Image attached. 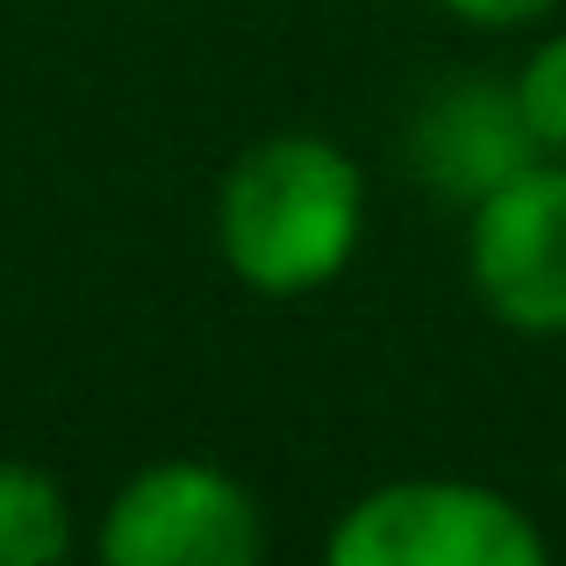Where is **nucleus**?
Wrapping results in <instances>:
<instances>
[{"label": "nucleus", "mask_w": 566, "mask_h": 566, "mask_svg": "<svg viewBox=\"0 0 566 566\" xmlns=\"http://www.w3.org/2000/svg\"><path fill=\"white\" fill-rule=\"evenodd\" d=\"M72 553V502L29 459H0V566H57Z\"/></svg>", "instance_id": "6"}, {"label": "nucleus", "mask_w": 566, "mask_h": 566, "mask_svg": "<svg viewBox=\"0 0 566 566\" xmlns=\"http://www.w3.org/2000/svg\"><path fill=\"white\" fill-rule=\"evenodd\" d=\"M510 86H516V108H524L538 151L566 158V29H553V36L531 43L524 65L510 72Z\"/></svg>", "instance_id": "7"}, {"label": "nucleus", "mask_w": 566, "mask_h": 566, "mask_svg": "<svg viewBox=\"0 0 566 566\" xmlns=\"http://www.w3.org/2000/svg\"><path fill=\"white\" fill-rule=\"evenodd\" d=\"M473 302L516 337H566V158H538L467 208Z\"/></svg>", "instance_id": "4"}, {"label": "nucleus", "mask_w": 566, "mask_h": 566, "mask_svg": "<svg viewBox=\"0 0 566 566\" xmlns=\"http://www.w3.org/2000/svg\"><path fill=\"white\" fill-rule=\"evenodd\" d=\"M331 566H545V531L516 495L488 481H409L366 488L331 531Z\"/></svg>", "instance_id": "2"}, {"label": "nucleus", "mask_w": 566, "mask_h": 566, "mask_svg": "<svg viewBox=\"0 0 566 566\" xmlns=\"http://www.w3.org/2000/svg\"><path fill=\"white\" fill-rule=\"evenodd\" d=\"M366 237V172L316 129H273L244 144L216 187V251L237 287L302 302L345 280Z\"/></svg>", "instance_id": "1"}, {"label": "nucleus", "mask_w": 566, "mask_h": 566, "mask_svg": "<svg viewBox=\"0 0 566 566\" xmlns=\"http://www.w3.org/2000/svg\"><path fill=\"white\" fill-rule=\"evenodd\" d=\"M438 8L467 29H531V22H545L559 0H438Z\"/></svg>", "instance_id": "8"}, {"label": "nucleus", "mask_w": 566, "mask_h": 566, "mask_svg": "<svg viewBox=\"0 0 566 566\" xmlns=\"http://www.w3.org/2000/svg\"><path fill=\"white\" fill-rule=\"evenodd\" d=\"M94 553L108 566H251L265 510L216 459H151L101 510Z\"/></svg>", "instance_id": "3"}, {"label": "nucleus", "mask_w": 566, "mask_h": 566, "mask_svg": "<svg viewBox=\"0 0 566 566\" xmlns=\"http://www.w3.org/2000/svg\"><path fill=\"white\" fill-rule=\"evenodd\" d=\"M409 180L430 187L438 201L473 208L481 193H495L502 180H516L524 166H538V137H531L524 108H516L510 80H488V72H459V80L430 86L409 115Z\"/></svg>", "instance_id": "5"}]
</instances>
